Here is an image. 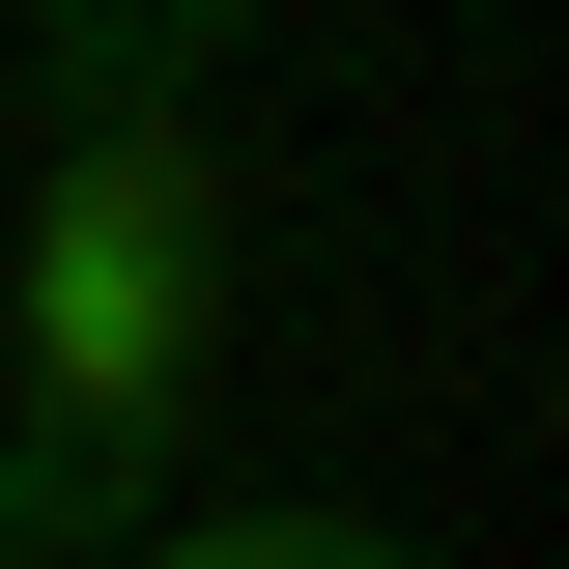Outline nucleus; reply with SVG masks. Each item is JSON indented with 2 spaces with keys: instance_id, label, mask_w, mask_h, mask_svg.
<instances>
[{
  "instance_id": "1",
  "label": "nucleus",
  "mask_w": 569,
  "mask_h": 569,
  "mask_svg": "<svg viewBox=\"0 0 569 569\" xmlns=\"http://www.w3.org/2000/svg\"><path fill=\"white\" fill-rule=\"evenodd\" d=\"M200 370H228V142H200V86H86L0 228V399L86 512H171Z\"/></svg>"
},
{
  "instance_id": "4",
  "label": "nucleus",
  "mask_w": 569,
  "mask_h": 569,
  "mask_svg": "<svg viewBox=\"0 0 569 569\" xmlns=\"http://www.w3.org/2000/svg\"><path fill=\"white\" fill-rule=\"evenodd\" d=\"M58 541H114V512H86L58 456H29V427H0V569H58Z\"/></svg>"
},
{
  "instance_id": "5",
  "label": "nucleus",
  "mask_w": 569,
  "mask_h": 569,
  "mask_svg": "<svg viewBox=\"0 0 569 569\" xmlns=\"http://www.w3.org/2000/svg\"><path fill=\"white\" fill-rule=\"evenodd\" d=\"M370 569H399V541H370Z\"/></svg>"
},
{
  "instance_id": "2",
  "label": "nucleus",
  "mask_w": 569,
  "mask_h": 569,
  "mask_svg": "<svg viewBox=\"0 0 569 569\" xmlns=\"http://www.w3.org/2000/svg\"><path fill=\"white\" fill-rule=\"evenodd\" d=\"M228 29H257V0H58V114H86V86H200Z\"/></svg>"
},
{
  "instance_id": "3",
  "label": "nucleus",
  "mask_w": 569,
  "mask_h": 569,
  "mask_svg": "<svg viewBox=\"0 0 569 569\" xmlns=\"http://www.w3.org/2000/svg\"><path fill=\"white\" fill-rule=\"evenodd\" d=\"M142 569H370V512H142Z\"/></svg>"
}]
</instances>
